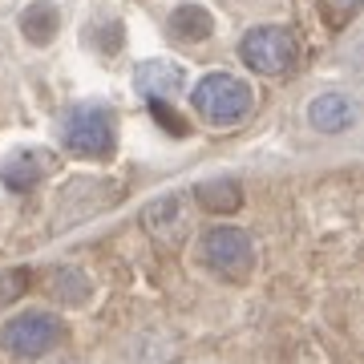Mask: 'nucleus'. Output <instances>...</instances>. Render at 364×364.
Masks as SVG:
<instances>
[{
	"mask_svg": "<svg viewBox=\"0 0 364 364\" xmlns=\"http://www.w3.org/2000/svg\"><path fill=\"white\" fill-rule=\"evenodd\" d=\"M150 109H154V117H158V122H162V126H166L170 134H178V138H182V134H186V122H182V117L174 114V109H166V105H162V102H150Z\"/></svg>",
	"mask_w": 364,
	"mask_h": 364,
	"instance_id": "4468645a",
	"label": "nucleus"
},
{
	"mask_svg": "<svg viewBox=\"0 0 364 364\" xmlns=\"http://www.w3.org/2000/svg\"><path fill=\"white\" fill-rule=\"evenodd\" d=\"M203 263L223 279H243L255 263V243L243 227H210L203 235Z\"/></svg>",
	"mask_w": 364,
	"mask_h": 364,
	"instance_id": "7ed1b4c3",
	"label": "nucleus"
},
{
	"mask_svg": "<svg viewBox=\"0 0 364 364\" xmlns=\"http://www.w3.org/2000/svg\"><path fill=\"white\" fill-rule=\"evenodd\" d=\"M61 138L81 158H105L114 150V114L102 105H77L61 126Z\"/></svg>",
	"mask_w": 364,
	"mask_h": 364,
	"instance_id": "39448f33",
	"label": "nucleus"
},
{
	"mask_svg": "<svg viewBox=\"0 0 364 364\" xmlns=\"http://www.w3.org/2000/svg\"><path fill=\"white\" fill-rule=\"evenodd\" d=\"M239 53H243V65H251L255 73L275 77V73H287V69H291L299 45L284 25H259L243 37Z\"/></svg>",
	"mask_w": 364,
	"mask_h": 364,
	"instance_id": "20e7f679",
	"label": "nucleus"
},
{
	"mask_svg": "<svg viewBox=\"0 0 364 364\" xmlns=\"http://www.w3.org/2000/svg\"><path fill=\"white\" fill-rule=\"evenodd\" d=\"M53 287H57V296H61V299H85V279H81V275L61 272Z\"/></svg>",
	"mask_w": 364,
	"mask_h": 364,
	"instance_id": "ddd939ff",
	"label": "nucleus"
},
{
	"mask_svg": "<svg viewBox=\"0 0 364 364\" xmlns=\"http://www.w3.org/2000/svg\"><path fill=\"white\" fill-rule=\"evenodd\" d=\"M198 203L207 210H235L239 207V186H235L231 178H219V182H207L203 191H198Z\"/></svg>",
	"mask_w": 364,
	"mask_h": 364,
	"instance_id": "9b49d317",
	"label": "nucleus"
},
{
	"mask_svg": "<svg viewBox=\"0 0 364 364\" xmlns=\"http://www.w3.org/2000/svg\"><path fill=\"white\" fill-rule=\"evenodd\" d=\"M170 33L178 41H203L210 37V13L203 4H178L170 13Z\"/></svg>",
	"mask_w": 364,
	"mask_h": 364,
	"instance_id": "9d476101",
	"label": "nucleus"
},
{
	"mask_svg": "<svg viewBox=\"0 0 364 364\" xmlns=\"http://www.w3.org/2000/svg\"><path fill=\"white\" fill-rule=\"evenodd\" d=\"M336 4H340V13H336V25H340V21H348V16L356 13V4H360V0H336Z\"/></svg>",
	"mask_w": 364,
	"mask_h": 364,
	"instance_id": "dca6fc26",
	"label": "nucleus"
},
{
	"mask_svg": "<svg viewBox=\"0 0 364 364\" xmlns=\"http://www.w3.org/2000/svg\"><path fill=\"white\" fill-rule=\"evenodd\" d=\"M308 122H312V130L320 134H344L356 126V105H352L348 93H320V97H312V105H308Z\"/></svg>",
	"mask_w": 364,
	"mask_h": 364,
	"instance_id": "423d86ee",
	"label": "nucleus"
},
{
	"mask_svg": "<svg viewBox=\"0 0 364 364\" xmlns=\"http://www.w3.org/2000/svg\"><path fill=\"white\" fill-rule=\"evenodd\" d=\"M53 170V154L45 150H16L13 158H4L0 166V178L9 182V191H33L41 182V174Z\"/></svg>",
	"mask_w": 364,
	"mask_h": 364,
	"instance_id": "0eeeda50",
	"label": "nucleus"
},
{
	"mask_svg": "<svg viewBox=\"0 0 364 364\" xmlns=\"http://www.w3.org/2000/svg\"><path fill=\"white\" fill-rule=\"evenodd\" d=\"M57 25H61V13L53 9L49 0H41V4H28L25 16H21V33H25L33 45H49L53 33H57Z\"/></svg>",
	"mask_w": 364,
	"mask_h": 364,
	"instance_id": "1a4fd4ad",
	"label": "nucleus"
},
{
	"mask_svg": "<svg viewBox=\"0 0 364 364\" xmlns=\"http://www.w3.org/2000/svg\"><path fill=\"white\" fill-rule=\"evenodd\" d=\"M174 219H178V198H162V203H154V207L146 210L150 227H162V223H174Z\"/></svg>",
	"mask_w": 364,
	"mask_h": 364,
	"instance_id": "f8f14e48",
	"label": "nucleus"
},
{
	"mask_svg": "<svg viewBox=\"0 0 364 364\" xmlns=\"http://www.w3.org/2000/svg\"><path fill=\"white\" fill-rule=\"evenodd\" d=\"M186 85V73H182V65H174V61H146L142 69H138V90H142L146 102H166V97H174V93Z\"/></svg>",
	"mask_w": 364,
	"mask_h": 364,
	"instance_id": "6e6552de",
	"label": "nucleus"
},
{
	"mask_svg": "<svg viewBox=\"0 0 364 364\" xmlns=\"http://www.w3.org/2000/svg\"><path fill=\"white\" fill-rule=\"evenodd\" d=\"M25 291V272H9V275H0V304L4 299H13Z\"/></svg>",
	"mask_w": 364,
	"mask_h": 364,
	"instance_id": "2eb2a0df",
	"label": "nucleus"
},
{
	"mask_svg": "<svg viewBox=\"0 0 364 364\" xmlns=\"http://www.w3.org/2000/svg\"><path fill=\"white\" fill-rule=\"evenodd\" d=\"M195 109L210 126H235L251 114V85L231 73H210L195 85Z\"/></svg>",
	"mask_w": 364,
	"mask_h": 364,
	"instance_id": "f257e3e1",
	"label": "nucleus"
},
{
	"mask_svg": "<svg viewBox=\"0 0 364 364\" xmlns=\"http://www.w3.org/2000/svg\"><path fill=\"white\" fill-rule=\"evenodd\" d=\"M61 336H65V324H61L53 312H21V316H13V320L4 324L0 344L13 352V356L33 360V356H45V352L57 348Z\"/></svg>",
	"mask_w": 364,
	"mask_h": 364,
	"instance_id": "f03ea898",
	"label": "nucleus"
}]
</instances>
